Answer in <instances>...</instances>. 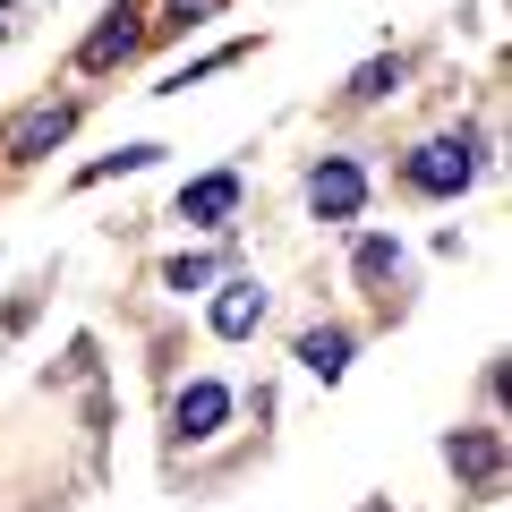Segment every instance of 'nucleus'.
Here are the masks:
<instances>
[{
    "label": "nucleus",
    "mask_w": 512,
    "mask_h": 512,
    "mask_svg": "<svg viewBox=\"0 0 512 512\" xmlns=\"http://www.w3.org/2000/svg\"><path fill=\"white\" fill-rule=\"evenodd\" d=\"M402 180L419 188V197H461V188L478 180V137H470V128H453V137H427V146H410Z\"/></svg>",
    "instance_id": "1"
},
{
    "label": "nucleus",
    "mask_w": 512,
    "mask_h": 512,
    "mask_svg": "<svg viewBox=\"0 0 512 512\" xmlns=\"http://www.w3.org/2000/svg\"><path fill=\"white\" fill-rule=\"evenodd\" d=\"M444 461H453V478L470 487V504H487V495L504 487V436H495V427H453V436H444Z\"/></svg>",
    "instance_id": "2"
},
{
    "label": "nucleus",
    "mask_w": 512,
    "mask_h": 512,
    "mask_svg": "<svg viewBox=\"0 0 512 512\" xmlns=\"http://www.w3.org/2000/svg\"><path fill=\"white\" fill-rule=\"evenodd\" d=\"M359 205H367V171L350 163V154L308 163V214L316 222H359Z\"/></svg>",
    "instance_id": "3"
},
{
    "label": "nucleus",
    "mask_w": 512,
    "mask_h": 512,
    "mask_svg": "<svg viewBox=\"0 0 512 512\" xmlns=\"http://www.w3.org/2000/svg\"><path fill=\"white\" fill-rule=\"evenodd\" d=\"M180 222L188 231H231L239 222V171H205L180 188Z\"/></svg>",
    "instance_id": "4"
},
{
    "label": "nucleus",
    "mask_w": 512,
    "mask_h": 512,
    "mask_svg": "<svg viewBox=\"0 0 512 512\" xmlns=\"http://www.w3.org/2000/svg\"><path fill=\"white\" fill-rule=\"evenodd\" d=\"M137 43H146V26H137V0H120V9H111V18L94 26L86 43H77V69H86V77H103V69H120V60L137 52Z\"/></svg>",
    "instance_id": "5"
},
{
    "label": "nucleus",
    "mask_w": 512,
    "mask_h": 512,
    "mask_svg": "<svg viewBox=\"0 0 512 512\" xmlns=\"http://www.w3.org/2000/svg\"><path fill=\"white\" fill-rule=\"evenodd\" d=\"M222 419H231V384H214V376H197L180 402H171V436H180V444L222 436Z\"/></svg>",
    "instance_id": "6"
},
{
    "label": "nucleus",
    "mask_w": 512,
    "mask_h": 512,
    "mask_svg": "<svg viewBox=\"0 0 512 512\" xmlns=\"http://www.w3.org/2000/svg\"><path fill=\"white\" fill-rule=\"evenodd\" d=\"M77 111H86V103H35L18 128H9V163H43V154L77 128Z\"/></svg>",
    "instance_id": "7"
},
{
    "label": "nucleus",
    "mask_w": 512,
    "mask_h": 512,
    "mask_svg": "<svg viewBox=\"0 0 512 512\" xmlns=\"http://www.w3.org/2000/svg\"><path fill=\"white\" fill-rule=\"evenodd\" d=\"M205 325L222 333V342H248L256 325H265V282H248V274H231L214 291V316H205Z\"/></svg>",
    "instance_id": "8"
},
{
    "label": "nucleus",
    "mask_w": 512,
    "mask_h": 512,
    "mask_svg": "<svg viewBox=\"0 0 512 512\" xmlns=\"http://www.w3.org/2000/svg\"><path fill=\"white\" fill-rule=\"evenodd\" d=\"M350 274H359V291L393 299V282H402V239H384V231H367L359 248H350Z\"/></svg>",
    "instance_id": "9"
},
{
    "label": "nucleus",
    "mask_w": 512,
    "mask_h": 512,
    "mask_svg": "<svg viewBox=\"0 0 512 512\" xmlns=\"http://www.w3.org/2000/svg\"><path fill=\"white\" fill-rule=\"evenodd\" d=\"M299 367L333 384V376L350 367V325H308V333H299Z\"/></svg>",
    "instance_id": "10"
},
{
    "label": "nucleus",
    "mask_w": 512,
    "mask_h": 512,
    "mask_svg": "<svg viewBox=\"0 0 512 512\" xmlns=\"http://www.w3.org/2000/svg\"><path fill=\"white\" fill-rule=\"evenodd\" d=\"M402 77H410V60H402V52H393V60H367V69H350V103H384Z\"/></svg>",
    "instance_id": "11"
},
{
    "label": "nucleus",
    "mask_w": 512,
    "mask_h": 512,
    "mask_svg": "<svg viewBox=\"0 0 512 512\" xmlns=\"http://www.w3.org/2000/svg\"><path fill=\"white\" fill-rule=\"evenodd\" d=\"M146 163H163V146H120V154H103V163H86V171H77V188L128 180V171H146Z\"/></svg>",
    "instance_id": "12"
},
{
    "label": "nucleus",
    "mask_w": 512,
    "mask_h": 512,
    "mask_svg": "<svg viewBox=\"0 0 512 512\" xmlns=\"http://www.w3.org/2000/svg\"><path fill=\"white\" fill-rule=\"evenodd\" d=\"M205 282H222V256H171V265H163V291H205Z\"/></svg>",
    "instance_id": "13"
},
{
    "label": "nucleus",
    "mask_w": 512,
    "mask_h": 512,
    "mask_svg": "<svg viewBox=\"0 0 512 512\" xmlns=\"http://www.w3.org/2000/svg\"><path fill=\"white\" fill-rule=\"evenodd\" d=\"M214 9H222V0H171V18H163V26H205Z\"/></svg>",
    "instance_id": "14"
},
{
    "label": "nucleus",
    "mask_w": 512,
    "mask_h": 512,
    "mask_svg": "<svg viewBox=\"0 0 512 512\" xmlns=\"http://www.w3.org/2000/svg\"><path fill=\"white\" fill-rule=\"evenodd\" d=\"M9 35H18V18H9V0H0V43H9Z\"/></svg>",
    "instance_id": "15"
},
{
    "label": "nucleus",
    "mask_w": 512,
    "mask_h": 512,
    "mask_svg": "<svg viewBox=\"0 0 512 512\" xmlns=\"http://www.w3.org/2000/svg\"><path fill=\"white\" fill-rule=\"evenodd\" d=\"M376 512H384V504H376Z\"/></svg>",
    "instance_id": "16"
}]
</instances>
